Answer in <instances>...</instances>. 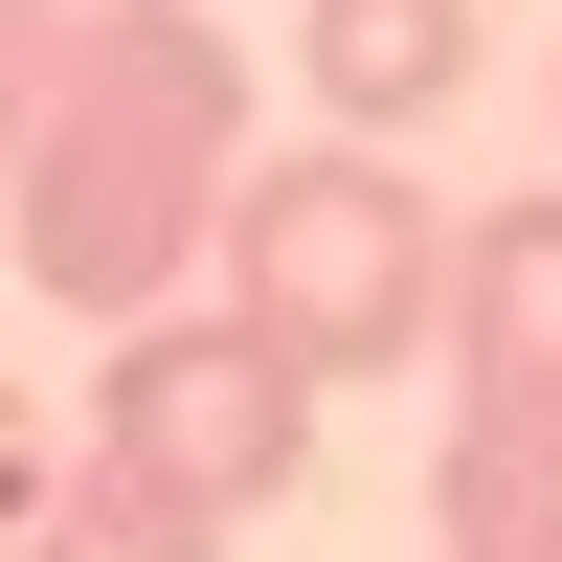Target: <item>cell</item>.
I'll use <instances>...</instances> for the list:
<instances>
[{"label":"cell","instance_id":"cell-1","mask_svg":"<svg viewBox=\"0 0 562 562\" xmlns=\"http://www.w3.org/2000/svg\"><path fill=\"white\" fill-rule=\"evenodd\" d=\"M225 180H248V45L203 0H68V68H45L23 158H0V248L45 315H180V270L225 248Z\"/></svg>","mask_w":562,"mask_h":562},{"label":"cell","instance_id":"cell-2","mask_svg":"<svg viewBox=\"0 0 562 562\" xmlns=\"http://www.w3.org/2000/svg\"><path fill=\"white\" fill-rule=\"evenodd\" d=\"M203 270H225L203 315H248L293 383H383V360H428V338H450V225H428V180H405V158H360V135L248 158Z\"/></svg>","mask_w":562,"mask_h":562},{"label":"cell","instance_id":"cell-3","mask_svg":"<svg viewBox=\"0 0 562 562\" xmlns=\"http://www.w3.org/2000/svg\"><path fill=\"white\" fill-rule=\"evenodd\" d=\"M450 473H428V562H562V180L450 225Z\"/></svg>","mask_w":562,"mask_h":562},{"label":"cell","instance_id":"cell-4","mask_svg":"<svg viewBox=\"0 0 562 562\" xmlns=\"http://www.w3.org/2000/svg\"><path fill=\"white\" fill-rule=\"evenodd\" d=\"M90 473L158 495V518H203V540H248L270 495L315 473V383L248 315H135V338L90 360Z\"/></svg>","mask_w":562,"mask_h":562},{"label":"cell","instance_id":"cell-5","mask_svg":"<svg viewBox=\"0 0 562 562\" xmlns=\"http://www.w3.org/2000/svg\"><path fill=\"white\" fill-rule=\"evenodd\" d=\"M293 68H315V113L383 158V135H428L450 90H473V0H293Z\"/></svg>","mask_w":562,"mask_h":562},{"label":"cell","instance_id":"cell-6","mask_svg":"<svg viewBox=\"0 0 562 562\" xmlns=\"http://www.w3.org/2000/svg\"><path fill=\"white\" fill-rule=\"evenodd\" d=\"M0 562H225V540H203V518H158V495H113V473H68Z\"/></svg>","mask_w":562,"mask_h":562},{"label":"cell","instance_id":"cell-7","mask_svg":"<svg viewBox=\"0 0 562 562\" xmlns=\"http://www.w3.org/2000/svg\"><path fill=\"white\" fill-rule=\"evenodd\" d=\"M45 68H68V0H0V158H23V113H45Z\"/></svg>","mask_w":562,"mask_h":562},{"label":"cell","instance_id":"cell-8","mask_svg":"<svg viewBox=\"0 0 562 562\" xmlns=\"http://www.w3.org/2000/svg\"><path fill=\"white\" fill-rule=\"evenodd\" d=\"M23 518H45V405L0 383V540H23Z\"/></svg>","mask_w":562,"mask_h":562}]
</instances>
